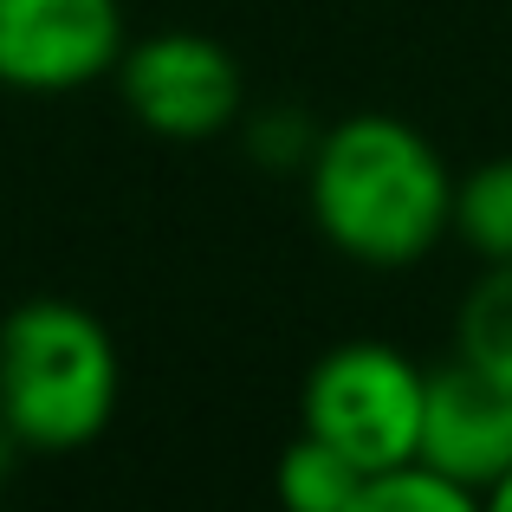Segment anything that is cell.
<instances>
[{"label":"cell","mask_w":512,"mask_h":512,"mask_svg":"<svg viewBox=\"0 0 512 512\" xmlns=\"http://www.w3.org/2000/svg\"><path fill=\"white\" fill-rule=\"evenodd\" d=\"M454 240L480 266H512V156L454 175Z\"/></svg>","instance_id":"obj_7"},{"label":"cell","mask_w":512,"mask_h":512,"mask_svg":"<svg viewBox=\"0 0 512 512\" xmlns=\"http://www.w3.org/2000/svg\"><path fill=\"white\" fill-rule=\"evenodd\" d=\"M487 512H512V474L500 480V487H487Z\"/></svg>","instance_id":"obj_13"},{"label":"cell","mask_w":512,"mask_h":512,"mask_svg":"<svg viewBox=\"0 0 512 512\" xmlns=\"http://www.w3.org/2000/svg\"><path fill=\"white\" fill-rule=\"evenodd\" d=\"M312 143H318V124H305L299 111H260V117H247V156L260 169H299L305 175Z\"/></svg>","instance_id":"obj_11"},{"label":"cell","mask_w":512,"mask_h":512,"mask_svg":"<svg viewBox=\"0 0 512 512\" xmlns=\"http://www.w3.org/2000/svg\"><path fill=\"white\" fill-rule=\"evenodd\" d=\"M124 363L104 318L78 299H20L0 318V422L26 454H78L111 428Z\"/></svg>","instance_id":"obj_2"},{"label":"cell","mask_w":512,"mask_h":512,"mask_svg":"<svg viewBox=\"0 0 512 512\" xmlns=\"http://www.w3.org/2000/svg\"><path fill=\"white\" fill-rule=\"evenodd\" d=\"M415 461L474 487V493L500 487L512 474V389L454 350V363L428 370L422 454Z\"/></svg>","instance_id":"obj_6"},{"label":"cell","mask_w":512,"mask_h":512,"mask_svg":"<svg viewBox=\"0 0 512 512\" xmlns=\"http://www.w3.org/2000/svg\"><path fill=\"white\" fill-rule=\"evenodd\" d=\"M124 0H0V91L72 98L117 72Z\"/></svg>","instance_id":"obj_5"},{"label":"cell","mask_w":512,"mask_h":512,"mask_svg":"<svg viewBox=\"0 0 512 512\" xmlns=\"http://www.w3.org/2000/svg\"><path fill=\"white\" fill-rule=\"evenodd\" d=\"M344 512H487V493L409 461V467H389V474H370Z\"/></svg>","instance_id":"obj_10"},{"label":"cell","mask_w":512,"mask_h":512,"mask_svg":"<svg viewBox=\"0 0 512 512\" xmlns=\"http://www.w3.org/2000/svg\"><path fill=\"white\" fill-rule=\"evenodd\" d=\"M428 370L389 338H344L305 370L299 428L338 448L357 474H389L422 454Z\"/></svg>","instance_id":"obj_3"},{"label":"cell","mask_w":512,"mask_h":512,"mask_svg":"<svg viewBox=\"0 0 512 512\" xmlns=\"http://www.w3.org/2000/svg\"><path fill=\"white\" fill-rule=\"evenodd\" d=\"M363 480H370V474H357L338 448H325L318 435H305V428H299V435L279 448L273 500H279V512H344L350 500H357Z\"/></svg>","instance_id":"obj_8"},{"label":"cell","mask_w":512,"mask_h":512,"mask_svg":"<svg viewBox=\"0 0 512 512\" xmlns=\"http://www.w3.org/2000/svg\"><path fill=\"white\" fill-rule=\"evenodd\" d=\"M117 98L150 137L163 143H208L240 124L247 111V72L214 33L163 26L124 46L117 59Z\"/></svg>","instance_id":"obj_4"},{"label":"cell","mask_w":512,"mask_h":512,"mask_svg":"<svg viewBox=\"0 0 512 512\" xmlns=\"http://www.w3.org/2000/svg\"><path fill=\"white\" fill-rule=\"evenodd\" d=\"M454 350L512 389V266H480L454 318Z\"/></svg>","instance_id":"obj_9"},{"label":"cell","mask_w":512,"mask_h":512,"mask_svg":"<svg viewBox=\"0 0 512 512\" xmlns=\"http://www.w3.org/2000/svg\"><path fill=\"white\" fill-rule=\"evenodd\" d=\"M20 441H13V428L7 422H0V493H7V480H13V467H20Z\"/></svg>","instance_id":"obj_12"},{"label":"cell","mask_w":512,"mask_h":512,"mask_svg":"<svg viewBox=\"0 0 512 512\" xmlns=\"http://www.w3.org/2000/svg\"><path fill=\"white\" fill-rule=\"evenodd\" d=\"M305 208L350 266L402 273L454 234V169L428 130L396 111H357L318 130Z\"/></svg>","instance_id":"obj_1"}]
</instances>
